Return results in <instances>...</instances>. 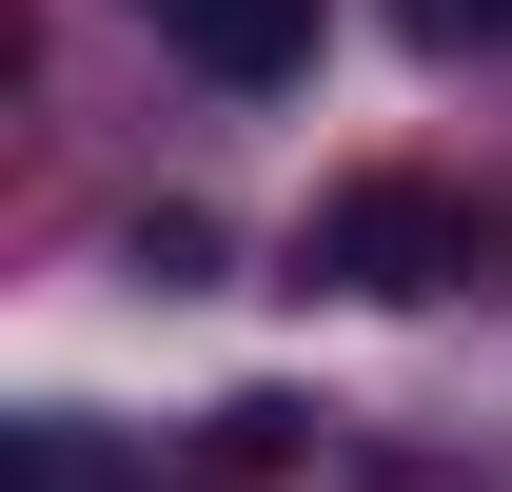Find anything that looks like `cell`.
<instances>
[{
  "label": "cell",
  "mask_w": 512,
  "mask_h": 492,
  "mask_svg": "<svg viewBox=\"0 0 512 492\" xmlns=\"http://www.w3.org/2000/svg\"><path fill=\"white\" fill-rule=\"evenodd\" d=\"M493 256H512V237L473 217V197H434V178H355V197H316V237H296V276H335V296L414 315V296H473Z\"/></svg>",
  "instance_id": "6da1fadb"
},
{
  "label": "cell",
  "mask_w": 512,
  "mask_h": 492,
  "mask_svg": "<svg viewBox=\"0 0 512 492\" xmlns=\"http://www.w3.org/2000/svg\"><path fill=\"white\" fill-rule=\"evenodd\" d=\"M138 20H158L197 79H237V99H276V79L316 60V0H138Z\"/></svg>",
  "instance_id": "7a4b0ae2"
},
{
  "label": "cell",
  "mask_w": 512,
  "mask_h": 492,
  "mask_svg": "<svg viewBox=\"0 0 512 492\" xmlns=\"http://www.w3.org/2000/svg\"><path fill=\"white\" fill-rule=\"evenodd\" d=\"M394 40L414 60H473V40H512V0H394Z\"/></svg>",
  "instance_id": "5b68a950"
},
{
  "label": "cell",
  "mask_w": 512,
  "mask_h": 492,
  "mask_svg": "<svg viewBox=\"0 0 512 492\" xmlns=\"http://www.w3.org/2000/svg\"><path fill=\"white\" fill-rule=\"evenodd\" d=\"M0 492H119L99 414H20V433H0Z\"/></svg>",
  "instance_id": "3957f363"
},
{
  "label": "cell",
  "mask_w": 512,
  "mask_h": 492,
  "mask_svg": "<svg viewBox=\"0 0 512 492\" xmlns=\"http://www.w3.org/2000/svg\"><path fill=\"white\" fill-rule=\"evenodd\" d=\"M316 433H335V414H296V394H237V414H217V473H296Z\"/></svg>",
  "instance_id": "277c9868"
}]
</instances>
